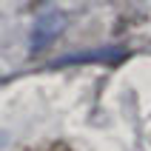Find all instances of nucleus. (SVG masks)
<instances>
[{"label": "nucleus", "mask_w": 151, "mask_h": 151, "mask_svg": "<svg viewBox=\"0 0 151 151\" xmlns=\"http://www.w3.org/2000/svg\"><path fill=\"white\" fill-rule=\"evenodd\" d=\"M63 26H66V17L60 14V12H46L43 17H37V23H34V29H32V51L46 49V46L63 32Z\"/></svg>", "instance_id": "nucleus-1"}]
</instances>
